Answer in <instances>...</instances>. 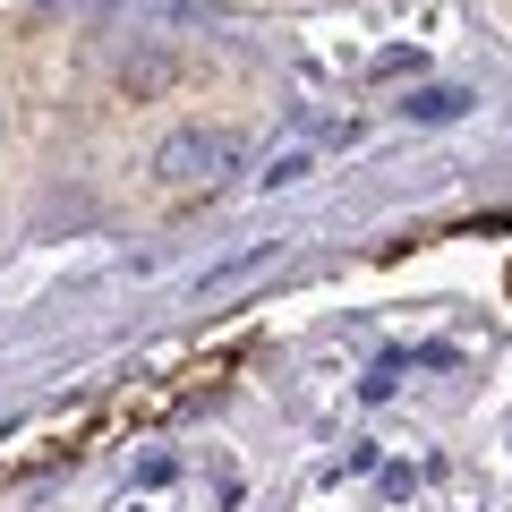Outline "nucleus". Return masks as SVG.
Segmentation results:
<instances>
[{"instance_id":"nucleus-5","label":"nucleus","mask_w":512,"mask_h":512,"mask_svg":"<svg viewBox=\"0 0 512 512\" xmlns=\"http://www.w3.org/2000/svg\"><path fill=\"white\" fill-rule=\"evenodd\" d=\"M384 495H393V504H410V495H419V470H410V461H384Z\"/></svg>"},{"instance_id":"nucleus-2","label":"nucleus","mask_w":512,"mask_h":512,"mask_svg":"<svg viewBox=\"0 0 512 512\" xmlns=\"http://www.w3.org/2000/svg\"><path fill=\"white\" fill-rule=\"evenodd\" d=\"M470 111V86H419V94H402V120L410 128H444V120H461Z\"/></svg>"},{"instance_id":"nucleus-4","label":"nucleus","mask_w":512,"mask_h":512,"mask_svg":"<svg viewBox=\"0 0 512 512\" xmlns=\"http://www.w3.org/2000/svg\"><path fill=\"white\" fill-rule=\"evenodd\" d=\"M274 256H282V248H248V256H231V265H214V274L197 282V299H222V291H239V282H256Z\"/></svg>"},{"instance_id":"nucleus-3","label":"nucleus","mask_w":512,"mask_h":512,"mask_svg":"<svg viewBox=\"0 0 512 512\" xmlns=\"http://www.w3.org/2000/svg\"><path fill=\"white\" fill-rule=\"evenodd\" d=\"M316 180V146H282L274 163L256 171V188H265V197H291V188H308Z\"/></svg>"},{"instance_id":"nucleus-6","label":"nucleus","mask_w":512,"mask_h":512,"mask_svg":"<svg viewBox=\"0 0 512 512\" xmlns=\"http://www.w3.org/2000/svg\"><path fill=\"white\" fill-rule=\"evenodd\" d=\"M171 478H180V461H171V453H146V461H137V487H171Z\"/></svg>"},{"instance_id":"nucleus-1","label":"nucleus","mask_w":512,"mask_h":512,"mask_svg":"<svg viewBox=\"0 0 512 512\" xmlns=\"http://www.w3.org/2000/svg\"><path fill=\"white\" fill-rule=\"evenodd\" d=\"M239 171H248V146H239V137H222V128H171L163 146H154V180L163 188H205V180H239Z\"/></svg>"}]
</instances>
